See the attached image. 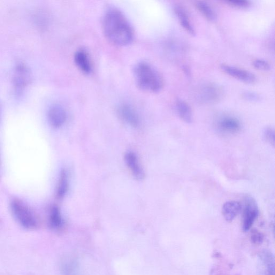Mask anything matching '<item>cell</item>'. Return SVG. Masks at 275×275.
<instances>
[{
	"mask_svg": "<svg viewBox=\"0 0 275 275\" xmlns=\"http://www.w3.org/2000/svg\"><path fill=\"white\" fill-rule=\"evenodd\" d=\"M274 131L271 127H266L264 129L263 137L264 140L272 146H274Z\"/></svg>",
	"mask_w": 275,
	"mask_h": 275,
	"instance_id": "7402d4cb",
	"label": "cell"
},
{
	"mask_svg": "<svg viewBox=\"0 0 275 275\" xmlns=\"http://www.w3.org/2000/svg\"><path fill=\"white\" fill-rule=\"evenodd\" d=\"M74 58L76 65L83 73L88 74L92 71V64L86 49H80L76 51Z\"/></svg>",
	"mask_w": 275,
	"mask_h": 275,
	"instance_id": "7c38bea8",
	"label": "cell"
},
{
	"mask_svg": "<svg viewBox=\"0 0 275 275\" xmlns=\"http://www.w3.org/2000/svg\"><path fill=\"white\" fill-rule=\"evenodd\" d=\"M175 109L178 116L186 123H192L193 121V114L192 108L186 101L178 99L176 101Z\"/></svg>",
	"mask_w": 275,
	"mask_h": 275,
	"instance_id": "9a60e30c",
	"label": "cell"
},
{
	"mask_svg": "<svg viewBox=\"0 0 275 275\" xmlns=\"http://www.w3.org/2000/svg\"><path fill=\"white\" fill-rule=\"evenodd\" d=\"M225 3L229 6H232L236 9H247L250 6V2L246 0H239V1H227Z\"/></svg>",
	"mask_w": 275,
	"mask_h": 275,
	"instance_id": "cb8c5ba5",
	"label": "cell"
},
{
	"mask_svg": "<svg viewBox=\"0 0 275 275\" xmlns=\"http://www.w3.org/2000/svg\"><path fill=\"white\" fill-rule=\"evenodd\" d=\"M174 10L182 27L190 35L195 36L196 35L195 29L191 22L185 8L181 5H176L174 6Z\"/></svg>",
	"mask_w": 275,
	"mask_h": 275,
	"instance_id": "4fadbf2b",
	"label": "cell"
},
{
	"mask_svg": "<svg viewBox=\"0 0 275 275\" xmlns=\"http://www.w3.org/2000/svg\"><path fill=\"white\" fill-rule=\"evenodd\" d=\"M258 215L256 201L253 197L248 195L244 198L242 215V230L247 232L253 226Z\"/></svg>",
	"mask_w": 275,
	"mask_h": 275,
	"instance_id": "8992f818",
	"label": "cell"
},
{
	"mask_svg": "<svg viewBox=\"0 0 275 275\" xmlns=\"http://www.w3.org/2000/svg\"><path fill=\"white\" fill-rule=\"evenodd\" d=\"M259 275H274V258L270 251L264 250L258 256Z\"/></svg>",
	"mask_w": 275,
	"mask_h": 275,
	"instance_id": "9c48e42d",
	"label": "cell"
},
{
	"mask_svg": "<svg viewBox=\"0 0 275 275\" xmlns=\"http://www.w3.org/2000/svg\"><path fill=\"white\" fill-rule=\"evenodd\" d=\"M104 34L110 43L119 47L127 45L134 40V30L125 15L113 7L108 8L102 20Z\"/></svg>",
	"mask_w": 275,
	"mask_h": 275,
	"instance_id": "6da1fadb",
	"label": "cell"
},
{
	"mask_svg": "<svg viewBox=\"0 0 275 275\" xmlns=\"http://www.w3.org/2000/svg\"><path fill=\"white\" fill-rule=\"evenodd\" d=\"M241 96L244 100L250 102H258L262 100L260 95L252 91H244Z\"/></svg>",
	"mask_w": 275,
	"mask_h": 275,
	"instance_id": "44dd1931",
	"label": "cell"
},
{
	"mask_svg": "<svg viewBox=\"0 0 275 275\" xmlns=\"http://www.w3.org/2000/svg\"><path fill=\"white\" fill-rule=\"evenodd\" d=\"M49 226L52 230H59L63 225V221L58 206H53L51 208L49 217Z\"/></svg>",
	"mask_w": 275,
	"mask_h": 275,
	"instance_id": "ac0fdd59",
	"label": "cell"
},
{
	"mask_svg": "<svg viewBox=\"0 0 275 275\" xmlns=\"http://www.w3.org/2000/svg\"><path fill=\"white\" fill-rule=\"evenodd\" d=\"M241 209L242 205L239 202H226L222 207L223 216L227 222H231L239 215Z\"/></svg>",
	"mask_w": 275,
	"mask_h": 275,
	"instance_id": "2e32d148",
	"label": "cell"
},
{
	"mask_svg": "<svg viewBox=\"0 0 275 275\" xmlns=\"http://www.w3.org/2000/svg\"><path fill=\"white\" fill-rule=\"evenodd\" d=\"M11 207L15 218L23 227L34 230L38 227L35 214L25 202L17 198L12 201Z\"/></svg>",
	"mask_w": 275,
	"mask_h": 275,
	"instance_id": "3957f363",
	"label": "cell"
},
{
	"mask_svg": "<svg viewBox=\"0 0 275 275\" xmlns=\"http://www.w3.org/2000/svg\"><path fill=\"white\" fill-rule=\"evenodd\" d=\"M195 6L197 10L203 16L210 22L216 21L217 15L213 8L207 3L204 2H196Z\"/></svg>",
	"mask_w": 275,
	"mask_h": 275,
	"instance_id": "e0dca14e",
	"label": "cell"
},
{
	"mask_svg": "<svg viewBox=\"0 0 275 275\" xmlns=\"http://www.w3.org/2000/svg\"><path fill=\"white\" fill-rule=\"evenodd\" d=\"M125 161L131 171L134 177L139 180H143L145 178V173L141 166L139 159L133 152H128L125 155Z\"/></svg>",
	"mask_w": 275,
	"mask_h": 275,
	"instance_id": "5bb4252c",
	"label": "cell"
},
{
	"mask_svg": "<svg viewBox=\"0 0 275 275\" xmlns=\"http://www.w3.org/2000/svg\"><path fill=\"white\" fill-rule=\"evenodd\" d=\"M252 65L257 70L260 71H268L271 69L270 64L263 59H256L254 60L253 63H252Z\"/></svg>",
	"mask_w": 275,
	"mask_h": 275,
	"instance_id": "ffe728a7",
	"label": "cell"
},
{
	"mask_svg": "<svg viewBox=\"0 0 275 275\" xmlns=\"http://www.w3.org/2000/svg\"><path fill=\"white\" fill-rule=\"evenodd\" d=\"M120 117L129 125L136 127L139 126L140 120L139 114L132 106L128 104H121L118 108Z\"/></svg>",
	"mask_w": 275,
	"mask_h": 275,
	"instance_id": "30bf717a",
	"label": "cell"
},
{
	"mask_svg": "<svg viewBox=\"0 0 275 275\" xmlns=\"http://www.w3.org/2000/svg\"><path fill=\"white\" fill-rule=\"evenodd\" d=\"M0 118H1V110H0Z\"/></svg>",
	"mask_w": 275,
	"mask_h": 275,
	"instance_id": "d4e9b609",
	"label": "cell"
},
{
	"mask_svg": "<svg viewBox=\"0 0 275 275\" xmlns=\"http://www.w3.org/2000/svg\"><path fill=\"white\" fill-rule=\"evenodd\" d=\"M137 85L150 93H158L164 86V81L156 69L147 62H140L134 68Z\"/></svg>",
	"mask_w": 275,
	"mask_h": 275,
	"instance_id": "7a4b0ae2",
	"label": "cell"
},
{
	"mask_svg": "<svg viewBox=\"0 0 275 275\" xmlns=\"http://www.w3.org/2000/svg\"><path fill=\"white\" fill-rule=\"evenodd\" d=\"M216 125L218 130L223 133L234 134L241 130L240 120L231 114H224L217 120Z\"/></svg>",
	"mask_w": 275,
	"mask_h": 275,
	"instance_id": "52a82bcc",
	"label": "cell"
},
{
	"mask_svg": "<svg viewBox=\"0 0 275 275\" xmlns=\"http://www.w3.org/2000/svg\"><path fill=\"white\" fill-rule=\"evenodd\" d=\"M264 240L263 234L257 230H252L250 234V240L256 245L261 244Z\"/></svg>",
	"mask_w": 275,
	"mask_h": 275,
	"instance_id": "603a6c76",
	"label": "cell"
},
{
	"mask_svg": "<svg viewBox=\"0 0 275 275\" xmlns=\"http://www.w3.org/2000/svg\"><path fill=\"white\" fill-rule=\"evenodd\" d=\"M224 96V90L217 84L208 83L203 85L198 91V98L205 104H215L220 102Z\"/></svg>",
	"mask_w": 275,
	"mask_h": 275,
	"instance_id": "5b68a950",
	"label": "cell"
},
{
	"mask_svg": "<svg viewBox=\"0 0 275 275\" xmlns=\"http://www.w3.org/2000/svg\"><path fill=\"white\" fill-rule=\"evenodd\" d=\"M32 81V73L27 65L19 62L15 65L13 74L12 83L15 94L20 95Z\"/></svg>",
	"mask_w": 275,
	"mask_h": 275,
	"instance_id": "277c9868",
	"label": "cell"
},
{
	"mask_svg": "<svg viewBox=\"0 0 275 275\" xmlns=\"http://www.w3.org/2000/svg\"><path fill=\"white\" fill-rule=\"evenodd\" d=\"M68 188V175L65 170H63L60 174L57 190V196L59 199L63 198Z\"/></svg>",
	"mask_w": 275,
	"mask_h": 275,
	"instance_id": "d6986e66",
	"label": "cell"
},
{
	"mask_svg": "<svg viewBox=\"0 0 275 275\" xmlns=\"http://www.w3.org/2000/svg\"><path fill=\"white\" fill-rule=\"evenodd\" d=\"M50 124L55 128L62 126L66 120V112L63 107L58 104L52 105L48 113Z\"/></svg>",
	"mask_w": 275,
	"mask_h": 275,
	"instance_id": "8fae6325",
	"label": "cell"
},
{
	"mask_svg": "<svg viewBox=\"0 0 275 275\" xmlns=\"http://www.w3.org/2000/svg\"><path fill=\"white\" fill-rule=\"evenodd\" d=\"M220 68L227 75L244 83L252 84L256 80V76L253 73L244 69L225 64L221 65Z\"/></svg>",
	"mask_w": 275,
	"mask_h": 275,
	"instance_id": "ba28073f",
	"label": "cell"
}]
</instances>
